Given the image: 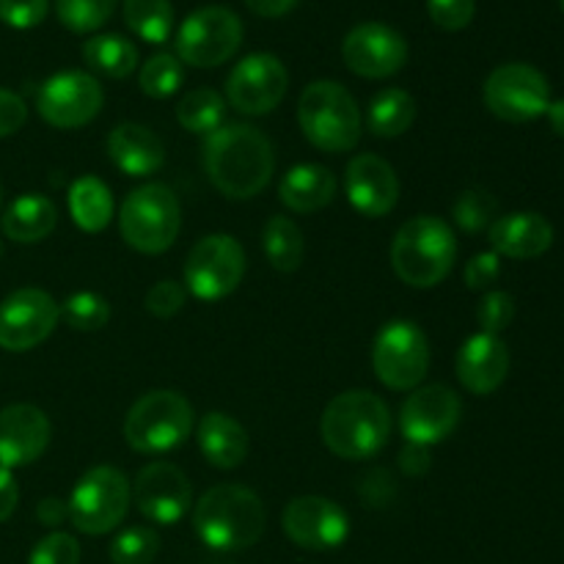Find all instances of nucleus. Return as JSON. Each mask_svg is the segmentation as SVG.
I'll return each mask as SVG.
<instances>
[{"instance_id":"nucleus-1","label":"nucleus","mask_w":564,"mask_h":564,"mask_svg":"<svg viewBox=\"0 0 564 564\" xmlns=\"http://www.w3.org/2000/svg\"><path fill=\"white\" fill-rule=\"evenodd\" d=\"M204 169L226 198L248 202L273 180V143L251 124H220L204 141Z\"/></svg>"},{"instance_id":"nucleus-2","label":"nucleus","mask_w":564,"mask_h":564,"mask_svg":"<svg viewBox=\"0 0 564 564\" xmlns=\"http://www.w3.org/2000/svg\"><path fill=\"white\" fill-rule=\"evenodd\" d=\"M323 444L341 460H369L391 435L389 405L367 389H352L334 397L319 419Z\"/></svg>"},{"instance_id":"nucleus-3","label":"nucleus","mask_w":564,"mask_h":564,"mask_svg":"<svg viewBox=\"0 0 564 564\" xmlns=\"http://www.w3.org/2000/svg\"><path fill=\"white\" fill-rule=\"evenodd\" d=\"M268 527L262 499L246 485H215L193 510V529L213 551H246Z\"/></svg>"},{"instance_id":"nucleus-4","label":"nucleus","mask_w":564,"mask_h":564,"mask_svg":"<svg viewBox=\"0 0 564 564\" xmlns=\"http://www.w3.org/2000/svg\"><path fill=\"white\" fill-rule=\"evenodd\" d=\"M457 259L455 231L435 215L405 220L391 242V268L402 284L413 290L438 286L452 273Z\"/></svg>"},{"instance_id":"nucleus-5","label":"nucleus","mask_w":564,"mask_h":564,"mask_svg":"<svg viewBox=\"0 0 564 564\" xmlns=\"http://www.w3.org/2000/svg\"><path fill=\"white\" fill-rule=\"evenodd\" d=\"M297 124L312 147L341 154L358 147L364 132L361 108L341 83L314 80L297 102Z\"/></svg>"},{"instance_id":"nucleus-6","label":"nucleus","mask_w":564,"mask_h":564,"mask_svg":"<svg viewBox=\"0 0 564 564\" xmlns=\"http://www.w3.org/2000/svg\"><path fill=\"white\" fill-rule=\"evenodd\" d=\"M193 433V405L171 389L143 394L127 411L124 441L141 455H163L185 444Z\"/></svg>"},{"instance_id":"nucleus-7","label":"nucleus","mask_w":564,"mask_h":564,"mask_svg":"<svg viewBox=\"0 0 564 564\" xmlns=\"http://www.w3.org/2000/svg\"><path fill=\"white\" fill-rule=\"evenodd\" d=\"M182 209L174 191L160 182L135 187L119 209V231L130 248L141 253H163L176 242Z\"/></svg>"},{"instance_id":"nucleus-8","label":"nucleus","mask_w":564,"mask_h":564,"mask_svg":"<svg viewBox=\"0 0 564 564\" xmlns=\"http://www.w3.org/2000/svg\"><path fill=\"white\" fill-rule=\"evenodd\" d=\"M130 496V482L119 468L94 466L91 471L77 479L75 490L66 501L72 527L83 534H91V538L113 532L127 518Z\"/></svg>"},{"instance_id":"nucleus-9","label":"nucleus","mask_w":564,"mask_h":564,"mask_svg":"<svg viewBox=\"0 0 564 564\" xmlns=\"http://www.w3.org/2000/svg\"><path fill=\"white\" fill-rule=\"evenodd\" d=\"M372 369L386 389H419L430 369V341L424 330L411 319L386 323L375 336Z\"/></svg>"},{"instance_id":"nucleus-10","label":"nucleus","mask_w":564,"mask_h":564,"mask_svg":"<svg viewBox=\"0 0 564 564\" xmlns=\"http://www.w3.org/2000/svg\"><path fill=\"white\" fill-rule=\"evenodd\" d=\"M242 44V22L226 6H204L176 31V58L196 69L226 64Z\"/></svg>"},{"instance_id":"nucleus-11","label":"nucleus","mask_w":564,"mask_h":564,"mask_svg":"<svg viewBox=\"0 0 564 564\" xmlns=\"http://www.w3.org/2000/svg\"><path fill=\"white\" fill-rule=\"evenodd\" d=\"M246 275V251L231 235H207L185 262V286L198 301H224Z\"/></svg>"},{"instance_id":"nucleus-12","label":"nucleus","mask_w":564,"mask_h":564,"mask_svg":"<svg viewBox=\"0 0 564 564\" xmlns=\"http://www.w3.org/2000/svg\"><path fill=\"white\" fill-rule=\"evenodd\" d=\"M482 99L494 116L523 124L545 116L551 105V86L540 69L529 64L496 66L482 88Z\"/></svg>"},{"instance_id":"nucleus-13","label":"nucleus","mask_w":564,"mask_h":564,"mask_svg":"<svg viewBox=\"0 0 564 564\" xmlns=\"http://www.w3.org/2000/svg\"><path fill=\"white\" fill-rule=\"evenodd\" d=\"M105 102L102 86L94 75L77 69L47 77L36 94V110L55 130H77L99 116Z\"/></svg>"},{"instance_id":"nucleus-14","label":"nucleus","mask_w":564,"mask_h":564,"mask_svg":"<svg viewBox=\"0 0 564 564\" xmlns=\"http://www.w3.org/2000/svg\"><path fill=\"white\" fill-rule=\"evenodd\" d=\"M61 319V306L50 292L22 286L0 303V347L9 352H28L42 345Z\"/></svg>"},{"instance_id":"nucleus-15","label":"nucleus","mask_w":564,"mask_h":564,"mask_svg":"<svg viewBox=\"0 0 564 564\" xmlns=\"http://www.w3.org/2000/svg\"><path fill=\"white\" fill-rule=\"evenodd\" d=\"M290 75L281 58L270 53L246 55L226 77V99L246 116H264L281 105Z\"/></svg>"},{"instance_id":"nucleus-16","label":"nucleus","mask_w":564,"mask_h":564,"mask_svg":"<svg viewBox=\"0 0 564 564\" xmlns=\"http://www.w3.org/2000/svg\"><path fill=\"white\" fill-rule=\"evenodd\" d=\"M463 402L457 391L449 386L433 383L419 386L413 394L402 402L400 427L408 444L433 446L449 438L455 427L460 424Z\"/></svg>"},{"instance_id":"nucleus-17","label":"nucleus","mask_w":564,"mask_h":564,"mask_svg":"<svg viewBox=\"0 0 564 564\" xmlns=\"http://www.w3.org/2000/svg\"><path fill=\"white\" fill-rule=\"evenodd\" d=\"M341 58L358 77L383 80L397 75L408 61V42L383 22H361L341 42Z\"/></svg>"},{"instance_id":"nucleus-18","label":"nucleus","mask_w":564,"mask_h":564,"mask_svg":"<svg viewBox=\"0 0 564 564\" xmlns=\"http://www.w3.org/2000/svg\"><path fill=\"white\" fill-rule=\"evenodd\" d=\"M284 532L297 549L334 551L350 538V518L325 496H297L284 510Z\"/></svg>"},{"instance_id":"nucleus-19","label":"nucleus","mask_w":564,"mask_h":564,"mask_svg":"<svg viewBox=\"0 0 564 564\" xmlns=\"http://www.w3.org/2000/svg\"><path fill=\"white\" fill-rule=\"evenodd\" d=\"M132 496H135V505L141 510V516L158 523V527H174V523H180L191 512L193 505L191 479L185 477L182 468L165 460L149 463V466H143L138 471Z\"/></svg>"},{"instance_id":"nucleus-20","label":"nucleus","mask_w":564,"mask_h":564,"mask_svg":"<svg viewBox=\"0 0 564 564\" xmlns=\"http://www.w3.org/2000/svg\"><path fill=\"white\" fill-rule=\"evenodd\" d=\"M50 419L42 408L17 402L0 411V468H25L50 446Z\"/></svg>"},{"instance_id":"nucleus-21","label":"nucleus","mask_w":564,"mask_h":564,"mask_svg":"<svg viewBox=\"0 0 564 564\" xmlns=\"http://www.w3.org/2000/svg\"><path fill=\"white\" fill-rule=\"evenodd\" d=\"M347 198L364 218H383L400 202V180L378 154H356L345 174Z\"/></svg>"},{"instance_id":"nucleus-22","label":"nucleus","mask_w":564,"mask_h":564,"mask_svg":"<svg viewBox=\"0 0 564 564\" xmlns=\"http://www.w3.org/2000/svg\"><path fill=\"white\" fill-rule=\"evenodd\" d=\"M457 380L477 397H488L499 389L510 372V350L494 334H474L457 352Z\"/></svg>"},{"instance_id":"nucleus-23","label":"nucleus","mask_w":564,"mask_h":564,"mask_svg":"<svg viewBox=\"0 0 564 564\" xmlns=\"http://www.w3.org/2000/svg\"><path fill=\"white\" fill-rule=\"evenodd\" d=\"M551 242H554V226L540 213H510L490 224V246L501 257H543Z\"/></svg>"},{"instance_id":"nucleus-24","label":"nucleus","mask_w":564,"mask_h":564,"mask_svg":"<svg viewBox=\"0 0 564 564\" xmlns=\"http://www.w3.org/2000/svg\"><path fill=\"white\" fill-rule=\"evenodd\" d=\"M108 154L116 169L127 176H152L165 163V147L158 132L135 121H124L110 130Z\"/></svg>"},{"instance_id":"nucleus-25","label":"nucleus","mask_w":564,"mask_h":564,"mask_svg":"<svg viewBox=\"0 0 564 564\" xmlns=\"http://www.w3.org/2000/svg\"><path fill=\"white\" fill-rule=\"evenodd\" d=\"M198 449L220 471L242 466L248 457V433L229 413L213 411L198 422Z\"/></svg>"},{"instance_id":"nucleus-26","label":"nucleus","mask_w":564,"mask_h":564,"mask_svg":"<svg viewBox=\"0 0 564 564\" xmlns=\"http://www.w3.org/2000/svg\"><path fill=\"white\" fill-rule=\"evenodd\" d=\"M336 196V176L330 169L317 163L295 165L284 174L279 187V198L292 213H319Z\"/></svg>"},{"instance_id":"nucleus-27","label":"nucleus","mask_w":564,"mask_h":564,"mask_svg":"<svg viewBox=\"0 0 564 564\" xmlns=\"http://www.w3.org/2000/svg\"><path fill=\"white\" fill-rule=\"evenodd\" d=\"M0 224H3V235L9 240L31 246V242H42L53 235L55 224H58V209L42 193H22L6 207Z\"/></svg>"},{"instance_id":"nucleus-28","label":"nucleus","mask_w":564,"mask_h":564,"mask_svg":"<svg viewBox=\"0 0 564 564\" xmlns=\"http://www.w3.org/2000/svg\"><path fill=\"white\" fill-rule=\"evenodd\" d=\"M69 215L77 229L97 235L113 218V196L110 187L97 176H80L69 187Z\"/></svg>"},{"instance_id":"nucleus-29","label":"nucleus","mask_w":564,"mask_h":564,"mask_svg":"<svg viewBox=\"0 0 564 564\" xmlns=\"http://www.w3.org/2000/svg\"><path fill=\"white\" fill-rule=\"evenodd\" d=\"M83 61L97 75L121 80V77L135 72L138 50L130 39L119 36V33H97L83 44Z\"/></svg>"},{"instance_id":"nucleus-30","label":"nucleus","mask_w":564,"mask_h":564,"mask_svg":"<svg viewBox=\"0 0 564 564\" xmlns=\"http://www.w3.org/2000/svg\"><path fill=\"white\" fill-rule=\"evenodd\" d=\"M262 246L264 257L279 273H295L303 264L306 242H303V231L297 229L295 220L273 215L262 229Z\"/></svg>"},{"instance_id":"nucleus-31","label":"nucleus","mask_w":564,"mask_h":564,"mask_svg":"<svg viewBox=\"0 0 564 564\" xmlns=\"http://www.w3.org/2000/svg\"><path fill=\"white\" fill-rule=\"evenodd\" d=\"M416 102L402 88H383L369 105V132L378 138H397L411 130Z\"/></svg>"},{"instance_id":"nucleus-32","label":"nucleus","mask_w":564,"mask_h":564,"mask_svg":"<svg viewBox=\"0 0 564 564\" xmlns=\"http://www.w3.org/2000/svg\"><path fill=\"white\" fill-rule=\"evenodd\" d=\"M124 22L143 42L163 44L174 31V6L171 0H124Z\"/></svg>"},{"instance_id":"nucleus-33","label":"nucleus","mask_w":564,"mask_h":564,"mask_svg":"<svg viewBox=\"0 0 564 564\" xmlns=\"http://www.w3.org/2000/svg\"><path fill=\"white\" fill-rule=\"evenodd\" d=\"M226 102L215 88H196L187 91L176 105V119L187 132H198V135H209L224 124Z\"/></svg>"},{"instance_id":"nucleus-34","label":"nucleus","mask_w":564,"mask_h":564,"mask_svg":"<svg viewBox=\"0 0 564 564\" xmlns=\"http://www.w3.org/2000/svg\"><path fill=\"white\" fill-rule=\"evenodd\" d=\"M182 80H185V69H182V61L171 53H158L141 66V75H138V86L147 97L152 99H165L171 94L180 91Z\"/></svg>"},{"instance_id":"nucleus-35","label":"nucleus","mask_w":564,"mask_h":564,"mask_svg":"<svg viewBox=\"0 0 564 564\" xmlns=\"http://www.w3.org/2000/svg\"><path fill=\"white\" fill-rule=\"evenodd\" d=\"M119 0H55V14L72 33H94L113 17Z\"/></svg>"},{"instance_id":"nucleus-36","label":"nucleus","mask_w":564,"mask_h":564,"mask_svg":"<svg viewBox=\"0 0 564 564\" xmlns=\"http://www.w3.org/2000/svg\"><path fill=\"white\" fill-rule=\"evenodd\" d=\"M160 554V534L149 527H130L110 543L113 564H152Z\"/></svg>"},{"instance_id":"nucleus-37","label":"nucleus","mask_w":564,"mask_h":564,"mask_svg":"<svg viewBox=\"0 0 564 564\" xmlns=\"http://www.w3.org/2000/svg\"><path fill=\"white\" fill-rule=\"evenodd\" d=\"M452 218L468 235H477V231L490 229L496 218V198L488 191H463L460 196L452 204Z\"/></svg>"},{"instance_id":"nucleus-38","label":"nucleus","mask_w":564,"mask_h":564,"mask_svg":"<svg viewBox=\"0 0 564 564\" xmlns=\"http://www.w3.org/2000/svg\"><path fill=\"white\" fill-rule=\"evenodd\" d=\"M66 325L75 330H99L110 319V303L97 292H75L61 306Z\"/></svg>"},{"instance_id":"nucleus-39","label":"nucleus","mask_w":564,"mask_h":564,"mask_svg":"<svg viewBox=\"0 0 564 564\" xmlns=\"http://www.w3.org/2000/svg\"><path fill=\"white\" fill-rule=\"evenodd\" d=\"M512 319H516V301H512L510 292L494 290L479 301L477 323L482 328V334L499 336L501 330L510 328Z\"/></svg>"},{"instance_id":"nucleus-40","label":"nucleus","mask_w":564,"mask_h":564,"mask_svg":"<svg viewBox=\"0 0 564 564\" xmlns=\"http://www.w3.org/2000/svg\"><path fill=\"white\" fill-rule=\"evenodd\" d=\"M28 564H80V543L66 532H53L39 540Z\"/></svg>"},{"instance_id":"nucleus-41","label":"nucleus","mask_w":564,"mask_h":564,"mask_svg":"<svg viewBox=\"0 0 564 564\" xmlns=\"http://www.w3.org/2000/svg\"><path fill=\"white\" fill-rule=\"evenodd\" d=\"M427 14L441 31H463L477 14V0H427Z\"/></svg>"},{"instance_id":"nucleus-42","label":"nucleus","mask_w":564,"mask_h":564,"mask_svg":"<svg viewBox=\"0 0 564 564\" xmlns=\"http://www.w3.org/2000/svg\"><path fill=\"white\" fill-rule=\"evenodd\" d=\"M47 0H0V20L17 31H31L47 17Z\"/></svg>"},{"instance_id":"nucleus-43","label":"nucleus","mask_w":564,"mask_h":564,"mask_svg":"<svg viewBox=\"0 0 564 564\" xmlns=\"http://www.w3.org/2000/svg\"><path fill=\"white\" fill-rule=\"evenodd\" d=\"M185 301H187V290L171 279L158 281V284L147 292V308L160 319H169L174 317V314H180L182 306H185Z\"/></svg>"},{"instance_id":"nucleus-44","label":"nucleus","mask_w":564,"mask_h":564,"mask_svg":"<svg viewBox=\"0 0 564 564\" xmlns=\"http://www.w3.org/2000/svg\"><path fill=\"white\" fill-rule=\"evenodd\" d=\"M499 275H501L499 253L485 251V253H477V257L466 264V273H463V279H466L468 290L479 292V290H488V286H494Z\"/></svg>"},{"instance_id":"nucleus-45","label":"nucleus","mask_w":564,"mask_h":564,"mask_svg":"<svg viewBox=\"0 0 564 564\" xmlns=\"http://www.w3.org/2000/svg\"><path fill=\"white\" fill-rule=\"evenodd\" d=\"M28 121V108L22 97H17L9 88H0V138H9L22 130Z\"/></svg>"},{"instance_id":"nucleus-46","label":"nucleus","mask_w":564,"mask_h":564,"mask_svg":"<svg viewBox=\"0 0 564 564\" xmlns=\"http://www.w3.org/2000/svg\"><path fill=\"white\" fill-rule=\"evenodd\" d=\"M394 479L389 477L386 471H372L367 479H364L361 485V499L367 507H386L391 501V496H394Z\"/></svg>"},{"instance_id":"nucleus-47","label":"nucleus","mask_w":564,"mask_h":564,"mask_svg":"<svg viewBox=\"0 0 564 564\" xmlns=\"http://www.w3.org/2000/svg\"><path fill=\"white\" fill-rule=\"evenodd\" d=\"M430 446L419 444H405V449L400 452V468L408 474V477H422V474L430 471Z\"/></svg>"},{"instance_id":"nucleus-48","label":"nucleus","mask_w":564,"mask_h":564,"mask_svg":"<svg viewBox=\"0 0 564 564\" xmlns=\"http://www.w3.org/2000/svg\"><path fill=\"white\" fill-rule=\"evenodd\" d=\"M17 501H20V488H17V479L9 468H0V523L9 521L11 512L17 510Z\"/></svg>"},{"instance_id":"nucleus-49","label":"nucleus","mask_w":564,"mask_h":564,"mask_svg":"<svg viewBox=\"0 0 564 564\" xmlns=\"http://www.w3.org/2000/svg\"><path fill=\"white\" fill-rule=\"evenodd\" d=\"M36 516L44 527H61L64 518H69V507H66V501L50 496V499H44L42 505L36 507Z\"/></svg>"},{"instance_id":"nucleus-50","label":"nucleus","mask_w":564,"mask_h":564,"mask_svg":"<svg viewBox=\"0 0 564 564\" xmlns=\"http://www.w3.org/2000/svg\"><path fill=\"white\" fill-rule=\"evenodd\" d=\"M248 9L259 17H268V20H275V17L290 14L297 6V0H246Z\"/></svg>"},{"instance_id":"nucleus-51","label":"nucleus","mask_w":564,"mask_h":564,"mask_svg":"<svg viewBox=\"0 0 564 564\" xmlns=\"http://www.w3.org/2000/svg\"><path fill=\"white\" fill-rule=\"evenodd\" d=\"M545 116H549L551 121V130H554L560 138H564V99L551 102L549 110H545Z\"/></svg>"},{"instance_id":"nucleus-52","label":"nucleus","mask_w":564,"mask_h":564,"mask_svg":"<svg viewBox=\"0 0 564 564\" xmlns=\"http://www.w3.org/2000/svg\"><path fill=\"white\" fill-rule=\"evenodd\" d=\"M0 257H3V240H0Z\"/></svg>"},{"instance_id":"nucleus-53","label":"nucleus","mask_w":564,"mask_h":564,"mask_svg":"<svg viewBox=\"0 0 564 564\" xmlns=\"http://www.w3.org/2000/svg\"><path fill=\"white\" fill-rule=\"evenodd\" d=\"M0 202H3V187H0Z\"/></svg>"},{"instance_id":"nucleus-54","label":"nucleus","mask_w":564,"mask_h":564,"mask_svg":"<svg viewBox=\"0 0 564 564\" xmlns=\"http://www.w3.org/2000/svg\"><path fill=\"white\" fill-rule=\"evenodd\" d=\"M562 9H564V0H562Z\"/></svg>"}]
</instances>
